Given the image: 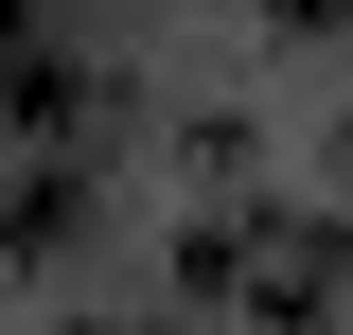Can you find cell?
Here are the masks:
<instances>
[{"mask_svg": "<svg viewBox=\"0 0 353 335\" xmlns=\"http://www.w3.org/2000/svg\"><path fill=\"white\" fill-rule=\"evenodd\" d=\"M18 71H36V0H0V88H18Z\"/></svg>", "mask_w": 353, "mask_h": 335, "instance_id": "obj_2", "label": "cell"}, {"mask_svg": "<svg viewBox=\"0 0 353 335\" xmlns=\"http://www.w3.org/2000/svg\"><path fill=\"white\" fill-rule=\"evenodd\" d=\"M0 247H18V265H53V247H88V176H71V159H36L18 194H0Z\"/></svg>", "mask_w": 353, "mask_h": 335, "instance_id": "obj_1", "label": "cell"}]
</instances>
